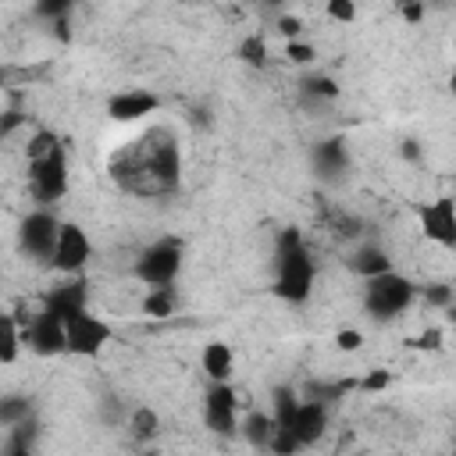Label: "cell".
I'll return each mask as SVG.
<instances>
[{
    "label": "cell",
    "instance_id": "cell-1",
    "mask_svg": "<svg viewBox=\"0 0 456 456\" xmlns=\"http://www.w3.org/2000/svg\"><path fill=\"white\" fill-rule=\"evenodd\" d=\"M110 182L139 200H160L175 196L182 185V146L178 135L164 125L146 128L142 135L128 139L107 157Z\"/></svg>",
    "mask_w": 456,
    "mask_h": 456
},
{
    "label": "cell",
    "instance_id": "cell-2",
    "mask_svg": "<svg viewBox=\"0 0 456 456\" xmlns=\"http://www.w3.org/2000/svg\"><path fill=\"white\" fill-rule=\"evenodd\" d=\"M314 256L306 249V239L296 224L281 228L274 239V296L285 303H306L314 292Z\"/></svg>",
    "mask_w": 456,
    "mask_h": 456
},
{
    "label": "cell",
    "instance_id": "cell-3",
    "mask_svg": "<svg viewBox=\"0 0 456 456\" xmlns=\"http://www.w3.org/2000/svg\"><path fill=\"white\" fill-rule=\"evenodd\" d=\"M413 299H417V285H413L406 274L388 271V274L367 281L363 310H367L370 317H378V321H392V317H399Z\"/></svg>",
    "mask_w": 456,
    "mask_h": 456
},
{
    "label": "cell",
    "instance_id": "cell-4",
    "mask_svg": "<svg viewBox=\"0 0 456 456\" xmlns=\"http://www.w3.org/2000/svg\"><path fill=\"white\" fill-rule=\"evenodd\" d=\"M182 260H185L182 239L164 235V239H157V242H150V246L142 249V256L135 260V274H139L150 289H167V285H175V278H178V271H182Z\"/></svg>",
    "mask_w": 456,
    "mask_h": 456
},
{
    "label": "cell",
    "instance_id": "cell-5",
    "mask_svg": "<svg viewBox=\"0 0 456 456\" xmlns=\"http://www.w3.org/2000/svg\"><path fill=\"white\" fill-rule=\"evenodd\" d=\"M64 192H68V153H64V146L28 160V196L39 207L57 203Z\"/></svg>",
    "mask_w": 456,
    "mask_h": 456
},
{
    "label": "cell",
    "instance_id": "cell-6",
    "mask_svg": "<svg viewBox=\"0 0 456 456\" xmlns=\"http://www.w3.org/2000/svg\"><path fill=\"white\" fill-rule=\"evenodd\" d=\"M61 224H64V221H57L46 207L32 210V214L21 221V228H18V242H21V249H25L28 256H36V260H53Z\"/></svg>",
    "mask_w": 456,
    "mask_h": 456
},
{
    "label": "cell",
    "instance_id": "cell-7",
    "mask_svg": "<svg viewBox=\"0 0 456 456\" xmlns=\"http://www.w3.org/2000/svg\"><path fill=\"white\" fill-rule=\"evenodd\" d=\"M203 424L214 435H235L239 431V395L228 381H210L203 395Z\"/></svg>",
    "mask_w": 456,
    "mask_h": 456
},
{
    "label": "cell",
    "instance_id": "cell-8",
    "mask_svg": "<svg viewBox=\"0 0 456 456\" xmlns=\"http://www.w3.org/2000/svg\"><path fill=\"white\" fill-rule=\"evenodd\" d=\"M25 335V346L39 356H57V353H68V321H61L57 314L50 310H39L32 314V321L21 328Z\"/></svg>",
    "mask_w": 456,
    "mask_h": 456
},
{
    "label": "cell",
    "instance_id": "cell-9",
    "mask_svg": "<svg viewBox=\"0 0 456 456\" xmlns=\"http://www.w3.org/2000/svg\"><path fill=\"white\" fill-rule=\"evenodd\" d=\"M110 338H114L110 324L89 310L68 321V353H75V356H96V353H103V346Z\"/></svg>",
    "mask_w": 456,
    "mask_h": 456
},
{
    "label": "cell",
    "instance_id": "cell-10",
    "mask_svg": "<svg viewBox=\"0 0 456 456\" xmlns=\"http://www.w3.org/2000/svg\"><path fill=\"white\" fill-rule=\"evenodd\" d=\"M417 217H420V232L431 242H438L445 249H456V200L452 196H438V200L424 203L417 210Z\"/></svg>",
    "mask_w": 456,
    "mask_h": 456
},
{
    "label": "cell",
    "instance_id": "cell-11",
    "mask_svg": "<svg viewBox=\"0 0 456 456\" xmlns=\"http://www.w3.org/2000/svg\"><path fill=\"white\" fill-rule=\"evenodd\" d=\"M89 256H93L89 235H86L75 221H64V224H61V235H57V249H53L50 267H57V271H64V274H78V271L89 264Z\"/></svg>",
    "mask_w": 456,
    "mask_h": 456
},
{
    "label": "cell",
    "instance_id": "cell-12",
    "mask_svg": "<svg viewBox=\"0 0 456 456\" xmlns=\"http://www.w3.org/2000/svg\"><path fill=\"white\" fill-rule=\"evenodd\" d=\"M157 107H160V96L150 89H125V93H114L107 100V114L114 121H139V118L153 114Z\"/></svg>",
    "mask_w": 456,
    "mask_h": 456
},
{
    "label": "cell",
    "instance_id": "cell-13",
    "mask_svg": "<svg viewBox=\"0 0 456 456\" xmlns=\"http://www.w3.org/2000/svg\"><path fill=\"white\" fill-rule=\"evenodd\" d=\"M285 431H292L296 435V442L306 449V445H314L324 431H328V406L324 403H317V399H303L299 403V410H296V420H292V428H285Z\"/></svg>",
    "mask_w": 456,
    "mask_h": 456
},
{
    "label": "cell",
    "instance_id": "cell-14",
    "mask_svg": "<svg viewBox=\"0 0 456 456\" xmlns=\"http://www.w3.org/2000/svg\"><path fill=\"white\" fill-rule=\"evenodd\" d=\"M86 299H89L86 281H68V285H57V289H50V292H46L43 310L57 314L61 321H71V317L86 314Z\"/></svg>",
    "mask_w": 456,
    "mask_h": 456
},
{
    "label": "cell",
    "instance_id": "cell-15",
    "mask_svg": "<svg viewBox=\"0 0 456 456\" xmlns=\"http://www.w3.org/2000/svg\"><path fill=\"white\" fill-rule=\"evenodd\" d=\"M310 160H314V167H317V175H321V178H338V175L349 167V150H346V139H338V135L321 139V142L314 146Z\"/></svg>",
    "mask_w": 456,
    "mask_h": 456
},
{
    "label": "cell",
    "instance_id": "cell-16",
    "mask_svg": "<svg viewBox=\"0 0 456 456\" xmlns=\"http://www.w3.org/2000/svg\"><path fill=\"white\" fill-rule=\"evenodd\" d=\"M200 367L210 381H228L232 378V367H235V353L228 342L221 338H210L203 349H200Z\"/></svg>",
    "mask_w": 456,
    "mask_h": 456
},
{
    "label": "cell",
    "instance_id": "cell-17",
    "mask_svg": "<svg viewBox=\"0 0 456 456\" xmlns=\"http://www.w3.org/2000/svg\"><path fill=\"white\" fill-rule=\"evenodd\" d=\"M349 267H353V271H356L363 281H370V278L388 274V271H392V260H388V253H385L381 246L367 242V246H360V249L349 256Z\"/></svg>",
    "mask_w": 456,
    "mask_h": 456
},
{
    "label": "cell",
    "instance_id": "cell-18",
    "mask_svg": "<svg viewBox=\"0 0 456 456\" xmlns=\"http://www.w3.org/2000/svg\"><path fill=\"white\" fill-rule=\"evenodd\" d=\"M239 428H242V438H246L253 449H267L271 438H274V417H271V413H260V410L249 413Z\"/></svg>",
    "mask_w": 456,
    "mask_h": 456
},
{
    "label": "cell",
    "instance_id": "cell-19",
    "mask_svg": "<svg viewBox=\"0 0 456 456\" xmlns=\"http://www.w3.org/2000/svg\"><path fill=\"white\" fill-rule=\"evenodd\" d=\"M271 399H274V413H271V417H274V428H292L296 410H299V403H303V399H299L289 385H278Z\"/></svg>",
    "mask_w": 456,
    "mask_h": 456
},
{
    "label": "cell",
    "instance_id": "cell-20",
    "mask_svg": "<svg viewBox=\"0 0 456 456\" xmlns=\"http://www.w3.org/2000/svg\"><path fill=\"white\" fill-rule=\"evenodd\" d=\"M128 431H132L135 442H153V438L160 435V417H157V410H150V406L132 410V417H128Z\"/></svg>",
    "mask_w": 456,
    "mask_h": 456
},
{
    "label": "cell",
    "instance_id": "cell-21",
    "mask_svg": "<svg viewBox=\"0 0 456 456\" xmlns=\"http://www.w3.org/2000/svg\"><path fill=\"white\" fill-rule=\"evenodd\" d=\"M175 310H178V296H175L171 285L167 289H150L142 296V314L146 317H171Z\"/></svg>",
    "mask_w": 456,
    "mask_h": 456
},
{
    "label": "cell",
    "instance_id": "cell-22",
    "mask_svg": "<svg viewBox=\"0 0 456 456\" xmlns=\"http://www.w3.org/2000/svg\"><path fill=\"white\" fill-rule=\"evenodd\" d=\"M18 342H25L14 314H4V335H0V363H14L18 356Z\"/></svg>",
    "mask_w": 456,
    "mask_h": 456
},
{
    "label": "cell",
    "instance_id": "cell-23",
    "mask_svg": "<svg viewBox=\"0 0 456 456\" xmlns=\"http://www.w3.org/2000/svg\"><path fill=\"white\" fill-rule=\"evenodd\" d=\"M0 456H32V424H18V428H7V442H4V452Z\"/></svg>",
    "mask_w": 456,
    "mask_h": 456
},
{
    "label": "cell",
    "instance_id": "cell-24",
    "mask_svg": "<svg viewBox=\"0 0 456 456\" xmlns=\"http://www.w3.org/2000/svg\"><path fill=\"white\" fill-rule=\"evenodd\" d=\"M239 57L249 64V68H264L267 64V39L260 32H249L242 43H239Z\"/></svg>",
    "mask_w": 456,
    "mask_h": 456
},
{
    "label": "cell",
    "instance_id": "cell-25",
    "mask_svg": "<svg viewBox=\"0 0 456 456\" xmlns=\"http://www.w3.org/2000/svg\"><path fill=\"white\" fill-rule=\"evenodd\" d=\"M303 96L306 100H335L338 96V86L331 75H306L303 78Z\"/></svg>",
    "mask_w": 456,
    "mask_h": 456
},
{
    "label": "cell",
    "instance_id": "cell-26",
    "mask_svg": "<svg viewBox=\"0 0 456 456\" xmlns=\"http://www.w3.org/2000/svg\"><path fill=\"white\" fill-rule=\"evenodd\" d=\"M25 420H28V399L7 395V399L0 403V424H4V428H18V424H25Z\"/></svg>",
    "mask_w": 456,
    "mask_h": 456
},
{
    "label": "cell",
    "instance_id": "cell-27",
    "mask_svg": "<svg viewBox=\"0 0 456 456\" xmlns=\"http://www.w3.org/2000/svg\"><path fill=\"white\" fill-rule=\"evenodd\" d=\"M57 146H61V139H57L50 128H36V132L28 135L25 157H28V160H36V157H43V153H50V150H57Z\"/></svg>",
    "mask_w": 456,
    "mask_h": 456
},
{
    "label": "cell",
    "instance_id": "cell-28",
    "mask_svg": "<svg viewBox=\"0 0 456 456\" xmlns=\"http://www.w3.org/2000/svg\"><path fill=\"white\" fill-rule=\"evenodd\" d=\"M353 385H360V381H335V385H321V381H314L310 385V399H317V403H335V399H342Z\"/></svg>",
    "mask_w": 456,
    "mask_h": 456
},
{
    "label": "cell",
    "instance_id": "cell-29",
    "mask_svg": "<svg viewBox=\"0 0 456 456\" xmlns=\"http://www.w3.org/2000/svg\"><path fill=\"white\" fill-rule=\"evenodd\" d=\"M445 335H442V328H424L420 335H413V338H406V346L410 349H420V353H438L445 342H442Z\"/></svg>",
    "mask_w": 456,
    "mask_h": 456
},
{
    "label": "cell",
    "instance_id": "cell-30",
    "mask_svg": "<svg viewBox=\"0 0 456 456\" xmlns=\"http://www.w3.org/2000/svg\"><path fill=\"white\" fill-rule=\"evenodd\" d=\"M68 11H71V0H43V4H36V14H39V18H50L53 25L64 21Z\"/></svg>",
    "mask_w": 456,
    "mask_h": 456
},
{
    "label": "cell",
    "instance_id": "cell-31",
    "mask_svg": "<svg viewBox=\"0 0 456 456\" xmlns=\"http://www.w3.org/2000/svg\"><path fill=\"white\" fill-rule=\"evenodd\" d=\"M424 303H428V306H445V310H449V306H452V289H449L445 281H435V285L424 289Z\"/></svg>",
    "mask_w": 456,
    "mask_h": 456
},
{
    "label": "cell",
    "instance_id": "cell-32",
    "mask_svg": "<svg viewBox=\"0 0 456 456\" xmlns=\"http://www.w3.org/2000/svg\"><path fill=\"white\" fill-rule=\"evenodd\" d=\"M328 18L349 25V21L356 18V4H353V0H328Z\"/></svg>",
    "mask_w": 456,
    "mask_h": 456
},
{
    "label": "cell",
    "instance_id": "cell-33",
    "mask_svg": "<svg viewBox=\"0 0 456 456\" xmlns=\"http://www.w3.org/2000/svg\"><path fill=\"white\" fill-rule=\"evenodd\" d=\"M285 57H289L292 64H310V61L317 57V50H314L310 43H299V39H292V43H285Z\"/></svg>",
    "mask_w": 456,
    "mask_h": 456
},
{
    "label": "cell",
    "instance_id": "cell-34",
    "mask_svg": "<svg viewBox=\"0 0 456 456\" xmlns=\"http://www.w3.org/2000/svg\"><path fill=\"white\" fill-rule=\"evenodd\" d=\"M388 385H392V374H388L385 367H378V370H370L367 378H360L356 388H363V392H385Z\"/></svg>",
    "mask_w": 456,
    "mask_h": 456
},
{
    "label": "cell",
    "instance_id": "cell-35",
    "mask_svg": "<svg viewBox=\"0 0 456 456\" xmlns=\"http://www.w3.org/2000/svg\"><path fill=\"white\" fill-rule=\"evenodd\" d=\"M335 346H338L342 353H356V349L363 346V335H360L356 328H342V331H335Z\"/></svg>",
    "mask_w": 456,
    "mask_h": 456
},
{
    "label": "cell",
    "instance_id": "cell-36",
    "mask_svg": "<svg viewBox=\"0 0 456 456\" xmlns=\"http://www.w3.org/2000/svg\"><path fill=\"white\" fill-rule=\"evenodd\" d=\"M278 32H281V36L292 43V39L303 32V21H299L296 14H281V18H278Z\"/></svg>",
    "mask_w": 456,
    "mask_h": 456
},
{
    "label": "cell",
    "instance_id": "cell-37",
    "mask_svg": "<svg viewBox=\"0 0 456 456\" xmlns=\"http://www.w3.org/2000/svg\"><path fill=\"white\" fill-rule=\"evenodd\" d=\"M399 157L403 160H420V142L417 139H403L399 142Z\"/></svg>",
    "mask_w": 456,
    "mask_h": 456
},
{
    "label": "cell",
    "instance_id": "cell-38",
    "mask_svg": "<svg viewBox=\"0 0 456 456\" xmlns=\"http://www.w3.org/2000/svg\"><path fill=\"white\" fill-rule=\"evenodd\" d=\"M399 14H403L406 21H413V25H417V21L424 18V4H403V7H399Z\"/></svg>",
    "mask_w": 456,
    "mask_h": 456
},
{
    "label": "cell",
    "instance_id": "cell-39",
    "mask_svg": "<svg viewBox=\"0 0 456 456\" xmlns=\"http://www.w3.org/2000/svg\"><path fill=\"white\" fill-rule=\"evenodd\" d=\"M449 93L456 96V64H452V75H449Z\"/></svg>",
    "mask_w": 456,
    "mask_h": 456
},
{
    "label": "cell",
    "instance_id": "cell-40",
    "mask_svg": "<svg viewBox=\"0 0 456 456\" xmlns=\"http://www.w3.org/2000/svg\"><path fill=\"white\" fill-rule=\"evenodd\" d=\"M449 321H452V324H456V303H452V306H449Z\"/></svg>",
    "mask_w": 456,
    "mask_h": 456
}]
</instances>
